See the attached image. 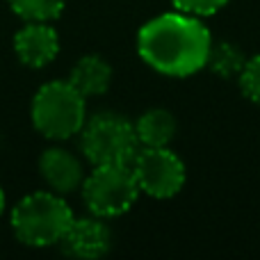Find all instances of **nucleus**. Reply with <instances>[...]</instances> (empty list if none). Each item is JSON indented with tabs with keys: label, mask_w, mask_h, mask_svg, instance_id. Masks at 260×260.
I'll list each match as a JSON object with an SVG mask.
<instances>
[{
	"label": "nucleus",
	"mask_w": 260,
	"mask_h": 260,
	"mask_svg": "<svg viewBox=\"0 0 260 260\" xmlns=\"http://www.w3.org/2000/svg\"><path fill=\"white\" fill-rule=\"evenodd\" d=\"M212 35L201 21L187 12H169L144 23L137 35L139 57L171 78H187L208 64Z\"/></svg>",
	"instance_id": "obj_1"
},
{
	"label": "nucleus",
	"mask_w": 260,
	"mask_h": 260,
	"mask_svg": "<svg viewBox=\"0 0 260 260\" xmlns=\"http://www.w3.org/2000/svg\"><path fill=\"white\" fill-rule=\"evenodd\" d=\"M73 221L69 203L57 192H32L14 206V235L27 247H53L59 244Z\"/></svg>",
	"instance_id": "obj_2"
},
{
	"label": "nucleus",
	"mask_w": 260,
	"mask_h": 260,
	"mask_svg": "<svg viewBox=\"0 0 260 260\" xmlns=\"http://www.w3.org/2000/svg\"><path fill=\"white\" fill-rule=\"evenodd\" d=\"M32 126L48 139H71L87 121V99L69 80L46 82L32 99Z\"/></svg>",
	"instance_id": "obj_3"
},
{
	"label": "nucleus",
	"mask_w": 260,
	"mask_h": 260,
	"mask_svg": "<svg viewBox=\"0 0 260 260\" xmlns=\"http://www.w3.org/2000/svg\"><path fill=\"white\" fill-rule=\"evenodd\" d=\"M80 148L94 167L99 165H130L139 151L135 123L112 112L87 119L80 130Z\"/></svg>",
	"instance_id": "obj_4"
},
{
	"label": "nucleus",
	"mask_w": 260,
	"mask_h": 260,
	"mask_svg": "<svg viewBox=\"0 0 260 260\" xmlns=\"http://www.w3.org/2000/svg\"><path fill=\"white\" fill-rule=\"evenodd\" d=\"M82 199L91 215L119 217L135 206L139 192L130 165H99L82 183Z\"/></svg>",
	"instance_id": "obj_5"
},
{
	"label": "nucleus",
	"mask_w": 260,
	"mask_h": 260,
	"mask_svg": "<svg viewBox=\"0 0 260 260\" xmlns=\"http://www.w3.org/2000/svg\"><path fill=\"white\" fill-rule=\"evenodd\" d=\"M130 167L139 192L153 199H171L185 185V165L169 146H139Z\"/></svg>",
	"instance_id": "obj_6"
},
{
	"label": "nucleus",
	"mask_w": 260,
	"mask_h": 260,
	"mask_svg": "<svg viewBox=\"0 0 260 260\" xmlns=\"http://www.w3.org/2000/svg\"><path fill=\"white\" fill-rule=\"evenodd\" d=\"M14 50L21 64L30 69H41L57 57L59 37L48 23L27 21L14 37Z\"/></svg>",
	"instance_id": "obj_7"
},
{
	"label": "nucleus",
	"mask_w": 260,
	"mask_h": 260,
	"mask_svg": "<svg viewBox=\"0 0 260 260\" xmlns=\"http://www.w3.org/2000/svg\"><path fill=\"white\" fill-rule=\"evenodd\" d=\"M39 174L44 183L57 194H71L85 183V169L82 162L73 155L69 148L53 146L46 148L39 157Z\"/></svg>",
	"instance_id": "obj_8"
},
{
	"label": "nucleus",
	"mask_w": 260,
	"mask_h": 260,
	"mask_svg": "<svg viewBox=\"0 0 260 260\" xmlns=\"http://www.w3.org/2000/svg\"><path fill=\"white\" fill-rule=\"evenodd\" d=\"M59 244H64V249L71 256L94 260L110 251L112 233H110L108 224H103V217H82V219L71 221L67 235Z\"/></svg>",
	"instance_id": "obj_9"
},
{
	"label": "nucleus",
	"mask_w": 260,
	"mask_h": 260,
	"mask_svg": "<svg viewBox=\"0 0 260 260\" xmlns=\"http://www.w3.org/2000/svg\"><path fill=\"white\" fill-rule=\"evenodd\" d=\"M69 82L85 99L103 96L112 85V67L101 55H85V57H80L73 64Z\"/></svg>",
	"instance_id": "obj_10"
},
{
	"label": "nucleus",
	"mask_w": 260,
	"mask_h": 260,
	"mask_svg": "<svg viewBox=\"0 0 260 260\" xmlns=\"http://www.w3.org/2000/svg\"><path fill=\"white\" fill-rule=\"evenodd\" d=\"M139 146H169L176 137V119L169 110H146L135 123Z\"/></svg>",
	"instance_id": "obj_11"
},
{
	"label": "nucleus",
	"mask_w": 260,
	"mask_h": 260,
	"mask_svg": "<svg viewBox=\"0 0 260 260\" xmlns=\"http://www.w3.org/2000/svg\"><path fill=\"white\" fill-rule=\"evenodd\" d=\"M244 64H247V59H244L242 50L224 41V44H217V46L212 44L206 67H210L221 78H238L242 73Z\"/></svg>",
	"instance_id": "obj_12"
},
{
	"label": "nucleus",
	"mask_w": 260,
	"mask_h": 260,
	"mask_svg": "<svg viewBox=\"0 0 260 260\" xmlns=\"http://www.w3.org/2000/svg\"><path fill=\"white\" fill-rule=\"evenodd\" d=\"M14 14L21 16L23 21H39V23H50L59 18L64 12L67 0H9Z\"/></svg>",
	"instance_id": "obj_13"
},
{
	"label": "nucleus",
	"mask_w": 260,
	"mask_h": 260,
	"mask_svg": "<svg viewBox=\"0 0 260 260\" xmlns=\"http://www.w3.org/2000/svg\"><path fill=\"white\" fill-rule=\"evenodd\" d=\"M238 78H240V87H242L244 96L260 105V55L247 59L242 73Z\"/></svg>",
	"instance_id": "obj_14"
},
{
	"label": "nucleus",
	"mask_w": 260,
	"mask_h": 260,
	"mask_svg": "<svg viewBox=\"0 0 260 260\" xmlns=\"http://www.w3.org/2000/svg\"><path fill=\"white\" fill-rule=\"evenodd\" d=\"M171 3L180 12L194 14V16H210V14L219 12L229 0H171Z\"/></svg>",
	"instance_id": "obj_15"
},
{
	"label": "nucleus",
	"mask_w": 260,
	"mask_h": 260,
	"mask_svg": "<svg viewBox=\"0 0 260 260\" xmlns=\"http://www.w3.org/2000/svg\"><path fill=\"white\" fill-rule=\"evenodd\" d=\"M3 212H5V192L0 187V217H3Z\"/></svg>",
	"instance_id": "obj_16"
}]
</instances>
